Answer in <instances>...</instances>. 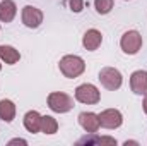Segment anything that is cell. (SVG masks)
Here are the masks:
<instances>
[{
	"label": "cell",
	"mask_w": 147,
	"mask_h": 146,
	"mask_svg": "<svg viewBox=\"0 0 147 146\" xmlns=\"http://www.w3.org/2000/svg\"><path fill=\"white\" fill-rule=\"evenodd\" d=\"M120 46L127 55L139 53V50L142 48V35L135 29H130V31L123 33V36L120 40Z\"/></svg>",
	"instance_id": "cell-4"
},
{
	"label": "cell",
	"mask_w": 147,
	"mask_h": 146,
	"mask_svg": "<svg viewBox=\"0 0 147 146\" xmlns=\"http://www.w3.org/2000/svg\"><path fill=\"white\" fill-rule=\"evenodd\" d=\"M79 145H116V139L115 138H110V136H96V132H92V136L91 138H82V139H79L77 141Z\"/></svg>",
	"instance_id": "cell-15"
},
{
	"label": "cell",
	"mask_w": 147,
	"mask_h": 146,
	"mask_svg": "<svg viewBox=\"0 0 147 146\" xmlns=\"http://www.w3.org/2000/svg\"><path fill=\"white\" fill-rule=\"evenodd\" d=\"M69 3H70V10L75 14L82 12V9H84V0H70Z\"/></svg>",
	"instance_id": "cell-18"
},
{
	"label": "cell",
	"mask_w": 147,
	"mask_h": 146,
	"mask_svg": "<svg viewBox=\"0 0 147 146\" xmlns=\"http://www.w3.org/2000/svg\"><path fill=\"white\" fill-rule=\"evenodd\" d=\"M130 88L135 95H147V71H135L130 76Z\"/></svg>",
	"instance_id": "cell-9"
},
{
	"label": "cell",
	"mask_w": 147,
	"mask_h": 146,
	"mask_svg": "<svg viewBox=\"0 0 147 146\" xmlns=\"http://www.w3.org/2000/svg\"><path fill=\"white\" fill-rule=\"evenodd\" d=\"M58 131V122L51 115H43L41 117V132L45 134H55Z\"/></svg>",
	"instance_id": "cell-16"
},
{
	"label": "cell",
	"mask_w": 147,
	"mask_h": 146,
	"mask_svg": "<svg viewBox=\"0 0 147 146\" xmlns=\"http://www.w3.org/2000/svg\"><path fill=\"white\" fill-rule=\"evenodd\" d=\"M125 145L128 146V145H139V143L137 141H125Z\"/></svg>",
	"instance_id": "cell-21"
},
{
	"label": "cell",
	"mask_w": 147,
	"mask_h": 146,
	"mask_svg": "<svg viewBox=\"0 0 147 146\" xmlns=\"http://www.w3.org/2000/svg\"><path fill=\"white\" fill-rule=\"evenodd\" d=\"M0 62H2V60H0ZM0 71H2V64H0Z\"/></svg>",
	"instance_id": "cell-22"
},
{
	"label": "cell",
	"mask_w": 147,
	"mask_h": 146,
	"mask_svg": "<svg viewBox=\"0 0 147 146\" xmlns=\"http://www.w3.org/2000/svg\"><path fill=\"white\" fill-rule=\"evenodd\" d=\"M41 117H43V115H39L36 110H29V112L24 115V127H26L29 132H33V134L41 132Z\"/></svg>",
	"instance_id": "cell-11"
},
{
	"label": "cell",
	"mask_w": 147,
	"mask_h": 146,
	"mask_svg": "<svg viewBox=\"0 0 147 146\" xmlns=\"http://www.w3.org/2000/svg\"><path fill=\"white\" fill-rule=\"evenodd\" d=\"M9 145H28L26 139H21V138H16V139H10Z\"/></svg>",
	"instance_id": "cell-19"
},
{
	"label": "cell",
	"mask_w": 147,
	"mask_h": 146,
	"mask_svg": "<svg viewBox=\"0 0 147 146\" xmlns=\"http://www.w3.org/2000/svg\"><path fill=\"white\" fill-rule=\"evenodd\" d=\"M48 107L57 113H67L74 108V98L69 96L67 93L53 91L48 95Z\"/></svg>",
	"instance_id": "cell-2"
},
{
	"label": "cell",
	"mask_w": 147,
	"mask_h": 146,
	"mask_svg": "<svg viewBox=\"0 0 147 146\" xmlns=\"http://www.w3.org/2000/svg\"><path fill=\"white\" fill-rule=\"evenodd\" d=\"M21 19H22V24L26 28H31V29H36L39 28V24L43 23V12L33 7V5H26L22 9V14H21Z\"/></svg>",
	"instance_id": "cell-7"
},
{
	"label": "cell",
	"mask_w": 147,
	"mask_h": 146,
	"mask_svg": "<svg viewBox=\"0 0 147 146\" xmlns=\"http://www.w3.org/2000/svg\"><path fill=\"white\" fill-rule=\"evenodd\" d=\"M98 79H99L101 84H103L106 89H110V91H116V89L121 86V83H123L121 72H120L118 69H115V67H103V69L99 71V77H98Z\"/></svg>",
	"instance_id": "cell-5"
},
{
	"label": "cell",
	"mask_w": 147,
	"mask_h": 146,
	"mask_svg": "<svg viewBox=\"0 0 147 146\" xmlns=\"http://www.w3.org/2000/svg\"><path fill=\"white\" fill-rule=\"evenodd\" d=\"M0 60L9 65H14L21 60V53L10 45H0Z\"/></svg>",
	"instance_id": "cell-12"
},
{
	"label": "cell",
	"mask_w": 147,
	"mask_h": 146,
	"mask_svg": "<svg viewBox=\"0 0 147 146\" xmlns=\"http://www.w3.org/2000/svg\"><path fill=\"white\" fill-rule=\"evenodd\" d=\"M101 43H103V35H101V31H98V29H87V31L84 33V36H82V45H84V48L89 50V52L98 50V48L101 46Z\"/></svg>",
	"instance_id": "cell-10"
},
{
	"label": "cell",
	"mask_w": 147,
	"mask_h": 146,
	"mask_svg": "<svg viewBox=\"0 0 147 146\" xmlns=\"http://www.w3.org/2000/svg\"><path fill=\"white\" fill-rule=\"evenodd\" d=\"M98 117H99L101 127H105V129H118L123 124V115H121L120 110H116V108L103 110Z\"/></svg>",
	"instance_id": "cell-6"
},
{
	"label": "cell",
	"mask_w": 147,
	"mask_h": 146,
	"mask_svg": "<svg viewBox=\"0 0 147 146\" xmlns=\"http://www.w3.org/2000/svg\"><path fill=\"white\" fill-rule=\"evenodd\" d=\"M142 108H144V112H146V115H147V95H146V98H144V102H142Z\"/></svg>",
	"instance_id": "cell-20"
},
{
	"label": "cell",
	"mask_w": 147,
	"mask_h": 146,
	"mask_svg": "<svg viewBox=\"0 0 147 146\" xmlns=\"http://www.w3.org/2000/svg\"><path fill=\"white\" fill-rule=\"evenodd\" d=\"M16 117V105L10 100H0V119L3 122H12Z\"/></svg>",
	"instance_id": "cell-14"
},
{
	"label": "cell",
	"mask_w": 147,
	"mask_h": 146,
	"mask_svg": "<svg viewBox=\"0 0 147 146\" xmlns=\"http://www.w3.org/2000/svg\"><path fill=\"white\" fill-rule=\"evenodd\" d=\"M58 67H60V72L63 74L65 77L75 79V77H79L80 74L86 71V62L79 55H65V57L60 59Z\"/></svg>",
	"instance_id": "cell-1"
},
{
	"label": "cell",
	"mask_w": 147,
	"mask_h": 146,
	"mask_svg": "<svg viewBox=\"0 0 147 146\" xmlns=\"http://www.w3.org/2000/svg\"><path fill=\"white\" fill-rule=\"evenodd\" d=\"M17 14V7L12 0H2L0 2V21L2 23H12Z\"/></svg>",
	"instance_id": "cell-13"
},
{
	"label": "cell",
	"mask_w": 147,
	"mask_h": 146,
	"mask_svg": "<svg viewBox=\"0 0 147 146\" xmlns=\"http://www.w3.org/2000/svg\"><path fill=\"white\" fill-rule=\"evenodd\" d=\"M75 100L84 103V105H96L101 100V93L94 84L84 83V84L75 88Z\"/></svg>",
	"instance_id": "cell-3"
},
{
	"label": "cell",
	"mask_w": 147,
	"mask_h": 146,
	"mask_svg": "<svg viewBox=\"0 0 147 146\" xmlns=\"http://www.w3.org/2000/svg\"><path fill=\"white\" fill-rule=\"evenodd\" d=\"M79 124H80V127H82L86 132H89V134L98 132L99 127H101L99 117H98V113H94V112H82V113H79Z\"/></svg>",
	"instance_id": "cell-8"
},
{
	"label": "cell",
	"mask_w": 147,
	"mask_h": 146,
	"mask_svg": "<svg viewBox=\"0 0 147 146\" xmlns=\"http://www.w3.org/2000/svg\"><path fill=\"white\" fill-rule=\"evenodd\" d=\"M94 7H96V12L101 16L110 14L113 9V0H94Z\"/></svg>",
	"instance_id": "cell-17"
}]
</instances>
